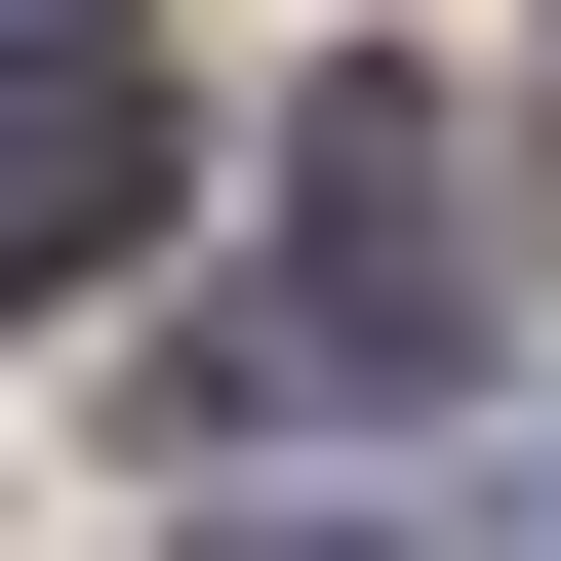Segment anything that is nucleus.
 Instances as JSON below:
<instances>
[{"mask_svg": "<svg viewBox=\"0 0 561 561\" xmlns=\"http://www.w3.org/2000/svg\"><path fill=\"white\" fill-rule=\"evenodd\" d=\"M401 362H481V121H442V81H321V121H280V321H241V401H401Z\"/></svg>", "mask_w": 561, "mask_h": 561, "instance_id": "f257e3e1", "label": "nucleus"}, {"mask_svg": "<svg viewBox=\"0 0 561 561\" xmlns=\"http://www.w3.org/2000/svg\"><path fill=\"white\" fill-rule=\"evenodd\" d=\"M121 201H161V161H121V81H0V321H81Z\"/></svg>", "mask_w": 561, "mask_h": 561, "instance_id": "f03ea898", "label": "nucleus"}, {"mask_svg": "<svg viewBox=\"0 0 561 561\" xmlns=\"http://www.w3.org/2000/svg\"><path fill=\"white\" fill-rule=\"evenodd\" d=\"M0 81H121V0H0Z\"/></svg>", "mask_w": 561, "mask_h": 561, "instance_id": "7ed1b4c3", "label": "nucleus"}, {"mask_svg": "<svg viewBox=\"0 0 561 561\" xmlns=\"http://www.w3.org/2000/svg\"><path fill=\"white\" fill-rule=\"evenodd\" d=\"M201 561H321V522H201Z\"/></svg>", "mask_w": 561, "mask_h": 561, "instance_id": "20e7f679", "label": "nucleus"}]
</instances>
